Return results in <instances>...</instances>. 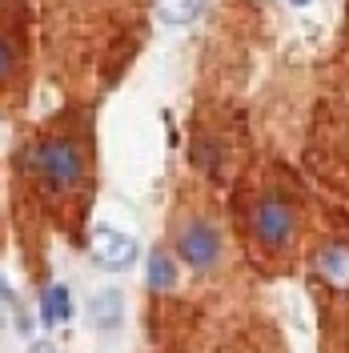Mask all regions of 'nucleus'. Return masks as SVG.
Returning <instances> with one entry per match:
<instances>
[{"mask_svg":"<svg viewBox=\"0 0 349 353\" xmlns=\"http://www.w3.org/2000/svg\"><path fill=\"white\" fill-rule=\"evenodd\" d=\"M32 169L44 176L48 189L65 193V189H77V185H81V176H85V157H81V149H77L72 141L52 137V141H41V145L32 149Z\"/></svg>","mask_w":349,"mask_h":353,"instance_id":"f257e3e1","label":"nucleus"},{"mask_svg":"<svg viewBox=\"0 0 349 353\" xmlns=\"http://www.w3.org/2000/svg\"><path fill=\"white\" fill-rule=\"evenodd\" d=\"M249 229H253V241L265 249H285L293 229H297V213L285 197H261L249 213Z\"/></svg>","mask_w":349,"mask_h":353,"instance_id":"f03ea898","label":"nucleus"},{"mask_svg":"<svg viewBox=\"0 0 349 353\" xmlns=\"http://www.w3.org/2000/svg\"><path fill=\"white\" fill-rule=\"evenodd\" d=\"M177 253H181V261H189L193 269H213L221 257V233L209 221H189L177 233Z\"/></svg>","mask_w":349,"mask_h":353,"instance_id":"7ed1b4c3","label":"nucleus"},{"mask_svg":"<svg viewBox=\"0 0 349 353\" xmlns=\"http://www.w3.org/2000/svg\"><path fill=\"white\" fill-rule=\"evenodd\" d=\"M92 257L101 269H109V273H121V269H129L137 261V241L125 237V233H117L109 225H101L97 233H92Z\"/></svg>","mask_w":349,"mask_h":353,"instance_id":"20e7f679","label":"nucleus"},{"mask_svg":"<svg viewBox=\"0 0 349 353\" xmlns=\"http://www.w3.org/2000/svg\"><path fill=\"white\" fill-rule=\"evenodd\" d=\"M317 269L333 289H349V245H326L317 253Z\"/></svg>","mask_w":349,"mask_h":353,"instance_id":"39448f33","label":"nucleus"},{"mask_svg":"<svg viewBox=\"0 0 349 353\" xmlns=\"http://www.w3.org/2000/svg\"><path fill=\"white\" fill-rule=\"evenodd\" d=\"M88 317H92V325H101V330L121 325V317H125V297H121V289L97 293V297L88 301Z\"/></svg>","mask_w":349,"mask_h":353,"instance_id":"423d86ee","label":"nucleus"},{"mask_svg":"<svg viewBox=\"0 0 349 353\" xmlns=\"http://www.w3.org/2000/svg\"><path fill=\"white\" fill-rule=\"evenodd\" d=\"M72 317V297H68L65 285H48L41 293V321L44 325H61Z\"/></svg>","mask_w":349,"mask_h":353,"instance_id":"0eeeda50","label":"nucleus"},{"mask_svg":"<svg viewBox=\"0 0 349 353\" xmlns=\"http://www.w3.org/2000/svg\"><path fill=\"white\" fill-rule=\"evenodd\" d=\"M177 285V265L165 249H153L149 253V289L153 293H169Z\"/></svg>","mask_w":349,"mask_h":353,"instance_id":"6e6552de","label":"nucleus"},{"mask_svg":"<svg viewBox=\"0 0 349 353\" xmlns=\"http://www.w3.org/2000/svg\"><path fill=\"white\" fill-rule=\"evenodd\" d=\"M157 12L169 24H185L197 12V0H157Z\"/></svg>","mask_w":349,"mask_h":353,"instance_id":"1a4fd4ad","label":"nucleus"},{"mask_svg":"<svg viewBox=\"0 0 349 353\" xmlns=\"http://www.w3.org/2000/svg\"><path fill=\"white\" fill-rule=\"evenodd\" d=\"M12 72H17V44L0 32V85H4Z\"/></svg>","mask_w":349,"mask_h":353,"instance_id":"9d476101","label":"nucleus"},{"mask_svg":"<svg viewBox=\"0 0 349 353\" xmlns=\"http://www.w3.org/2000/svg\"><path fill=\"white\" fill-rule=\"evenodd\" d=\"M32 353H57V350H52L48 341H37V345H32Z\"/></svg>","mask_w":349,"mask_h":353,"instance_id":"9b49d317","label":"nucleus"},{"mask_svg":"<svg viewBox=\"0 0 349 353\" xmlns=\"http://www.w3.org/2000/svg\"><path fill=\"white\" fill-rule=\"evenodd\" d=\"M293 4H309V0H293Z\"/></svg>","mask_w":349,"mask_h":353,"instance_id":"f8f14e48","label":"nucleus"}]
</instances>
